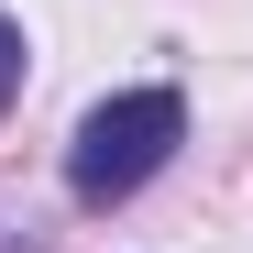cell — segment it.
Segmentation results:
<instances>
[{
    "mask_svg": "<svg viewBox=\"0 0 253 253\" xmlns=\"http://www.w3.org/2000/svg\"><path fill=\"white\" fill-rule=\"evenodd\" d=\"M176 143H187V99H176V88H121V99H99L88 121H77L66 187L88 198V209H110V198H132Z\"/></svg>",
    "mask_w": 253,
    "mask_h": 253,
    "instance_id": "1",
    "label": "cell"
},
{
    "mask_svg": "<svg viewBox=\"0 0 253 253\" xmlns=\"http://www.w3.org/2000/svg\"><path fill=\"white\" fill-rule=\"evenodd\" d=\"M11 88H22V33L0 22V110H11Z\"/></svg>",
    "mask_w": 253,
    "mask_h": 253,
    "instance_id": "2",
    "label": "cell"
}]
</instances>
